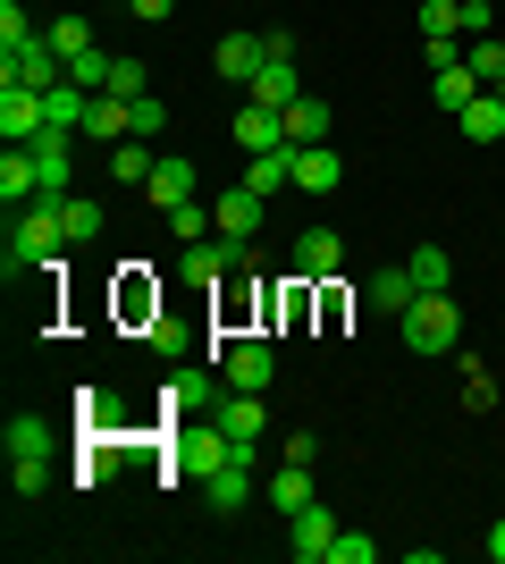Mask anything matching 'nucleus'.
I'll return each instance as SVG.
<instances>
[{"label":"nucleus","mask_w":505,"mask_h":564,"mask_svg":"<svg viewBox=\"0 0 505 564\" xmlns=\"http://www.w3.org/2000/svg\"><path fill=\"white\" fill-rule=\"evenodd\" d=\"M59 253H68L59 203H25V212L9 219V279H18V270H59Z\"/></svg>","instance_id":"1"},{"label":"nucleus","mask_w":505,"mask_h":564,"mask_svg":"<svg viewBox=\"0 0 505 564\" xmlns=\"http://www.w3.org/2000/svg\"><path fill=\"white\" fill-rule=\"evenodd\" d=\"M396 337H405L413 354H455L463 346V304L438 286V295H413L405 312H396Z\"/></svg>","instance_id":"2"},{"label":"nucleus","mask_w":505,"mask_h":564,"mask_svg":"<svg viewBox=\"0 0 505 564\" xmlns=\"http://www.w3.org/2000/svg\"><path fill=\"white\" fill-rule=\"evenodd\" d=\"M244 101H262V110L304 101V76H295V34H262V76L244 85Z\"/></svg>","instance_id":"3"},{"label":"nucleus","mask_w":505,"mask_h":564,"mask_svg":"<svg viewBox=\"0 0 505 564\" xmlns=\"http://www.w3.org/2000/svg\"><path fill=\"white\" fill-rule=\"evenodd\" d=\"M211 362L228 371V388H253V397H270V379H278V346H270V337H237V346H211Z\"/></svg>","instance_id":"4"},{"label":"nucleus","mask_w":505,"mask_h":564,"mask_svg":"<svg viewBox=\"0 0 505 564\" xmlns=\"http://www.w3.org/2000/svg\"><path fill=\"white\" fill-rule=\"evenodd\" d=\"M0 85H34V94H51V85H68V59L51 51V34H34L25 51H0Z\"/></svg>","instance_id":"5"},{"label":"nucleus","mask_w":505,"mask_h":564,"mask_svg":"<svg viewBox=\"0 0 505 564\" xmlns=\"http://www.w3.org/2000/svg\"><path fill=\"white\" fill-rule=\"evenodd\" d=\"M186 279L219 286L228 270H253V236H202V245H186V261H177Z\"/></svg>","instance_id":"6"},{"label":"nucleus","mask_w":505,"mask_h":564,"mask_svg":"<svg viewBox=\"0 0 505 564\" xmlns=\"http://www.w3.org/2000/svg\"><path fill=\"white\" fill-rule=\"evenodd\" d=\"M337 531H345V522H337L329 506H320V497H312L304 514H287V556H295V564H329Z\"/></svg>","instance_id":"7"},{"label":"nucleus","mask_w":505,"mask_h":564,"mask_svg":"<svg viewBox=\"0 0 505 564\" xmlns=\"http://www.w3.org/2000/svg\"><path fill=\"white\" fill-rule=\"evenodd\" d=\"M287 261H295V279H304V286H320V279H337V270H345V236H337V228H304Z\"/></svg>","instance_id":"8"},{"label":"nucleus","mask_w":505,"mask_h":564,"mask_svg":"<svg viewBox=\"0 0 505 564\" xmlns=\"http://www.w3.org/2000/svg\"><path fill=\"white\" fill-rule=\"evenodd\" d=\"M0 135H9V143H43L51 135L43 94H34V85H0Z\"/></svg>","instance_id":"9"},{"label":"nucleus","mask_w":505,"mask_h":564,"mask_svg":"<svg viewBox=\"0 0 505 564\" xmlns=\"http://www.w3.org/2000/svg\"><path fill=\"white\" fill-rule=\"evenodd\" d=\"M228 143H237V152H278V143H287V110H262V101H244L237 127H228Z\"/></svg>","instance_id":"10"},{"label":"nucleus","mask_w":505,"mask_h":564,"mask_svg":"<svg viewBox=\"0 0 505 564\" xmlns=\"http://www.w3.org/2000/svg\"><path fill=\"white\" fill-rule=\"evenodd\" d=\"M219 430H228V438H253V447H262V430H270V404L253 397V388H228V397H219V413H211Z\"/></svg>","instance_id":"11"},{"label":"nucleus","mask_w":505,"mask_h":564,"mask_svg":"<svg viewBox=\"0 0 505 564\" xmlns=\"http://www.w3.org/2000/svg\"><path fill=\"white\" fill-rule=\"evenodd\" d=\"M337 186H345L337 143H304V152H295V194H337Z\"/></svg>","instance_id":"12"},{"label":"nucleus","mask_w":505,"mask_h":564,"mask_svg":"<svg viewBox=\"0 0 505 564\" xmlns=\"http://www.w3.org/2000/svg\"><path fill=\"white\" fill-rule=\"evenodd\" d=\"M0 203H43V169H34V152H25V143H9V152H0Z\"/></svg>","instance_id":"13"},{"label":"nucleus","mask_w":505,"mask_h":564,"mask_svg":"<svg viewBox=\"0 0 505 564\" xmlns=\"http://www.w3.org/2000/svg\"><path fill=\"white\" fill-rule=\"evenodd\" d=\"M144 203H152V212H177V203H194V161H177V152H161V169H152Z\"/></svg>","instance_id":"14"},{"label":"nucleus","mask_w":505,"mask_h":564,"mask_svg":"<svg viewBox=\"0 0 505 564\" xmlns=\"http://www.w3.org/2000/svg\"><path fill=\"white\" fill-rule=\"evenodd\" d=\"M211 68L228 76V85H253V76H262V34H219Z\"/></svg>","instance_id":"15"},{"label":"nucleus","mask_w":505,"mask_h":564,"mask_svg":"<svg viewBox=\"0 0 505 564\" xmlns=\"http://www.w3.org/2000/svg\"><path fill=\"white\" fill-rule=\"evenodd\" d=\"M413 295H421V286H413V270H405V261H396V270H371V279H362V304H371V312H387V321H396V312H405Z\"/></svg>","instance_id":"16"},{"label":"nucleus","mask_w":505,"mask_h":564,"mask_svg":"<svg viewBox=\"0 0 505 564\" xmlns=\"http://www.w3.org/2000/svg\"><path fill=\"white\" fill-rule=\"evenodd\" d=\"M244 186L262 194V203H278V194L295 186V143H278V152H253V169H244Z\"/></svg>","instance_id":"17"},{"label":"nucleus","mask_w":505,"mask_h":564,"mask_svg":"<svg viewBox=\"0 0 505 564\" xmlns=\"http://www.w3.org/2000/svg\"><path fill=\"white\" fill-rule=\"evenodd\" d=\"M202 497H211L219 514H244V506H253V464H219V471H202Z\"/></svg>","instance_id":"18"},{"label":"nucleus","mask_w":505,"mask_h":564,"mask_svg":"<svg viewBox=\"0 0 505 564\" xmlns=\"http://www.w3.org/2000/svg\"><path fill=\"white\" fill-rule=\"evenodd\" d=\"M51 438H59V430H51L43 413H9V430H0V455H9V464H18V455H51Z\"/></svg>","instance_id":"19"},{"label":"nucleus","mask_w":505,"mask_h":564,"mask_svg":"<svg viewBox=\"0 0 505 564\" xmlns=\"http://www.w3.org/2000/svg\"><path fill=\"white\" fill-rule=\"evenodd\" d=\"M152 169H161V152H152V143H135V135H127V143H110V177H119V186H135V194H144V186H152Z\"/></svg>","instance_id":"20"},{"label":"nucleus","mask_w":505,"mask_h":564,"mask_svg":"<svg viewBox=\"0 0 505 564\" xmlns=\"http://www.w3.org/2000/svg\"><path fill=\"white\" fill-rule=\"evenodd\" d=\"M211 212H219V236H253V228H262V194H253V186H228Z\"/></svg>","instance_id":"21"},{"label":"nucleus","mask_w":505,"mask_h":564,"mask_svg":"<svg viewBox=\"0 0 505 564\" xmlns=\"http://www.w3.org/2000/svg\"><path fill=\"white\" fill-rule=\"evenodd\" d=\"M85 110H94V94H85V85H51V94H43L51 135H76V127H85Z\"/></svg>","instance_id":"22"},{"label":"nucleus","mask_w":505,"mask_h":564,"mask_svg":"<svg viewBox=\"0 0 505 564\" xmlns=\"http://www.w3.org/2000/svg\"><path fill=\"white\" fill-rule=\"evenodd\" d=\"M472 94H488L481 76H472V59H463V68H438V76H430V101H438L447 118H463V101H472Z\"/></svg>","instance_id":"23"},{"label":"nucleus","mask_w":505,"mask_h":564,"mask_svg":"<svg viewBox=\"0 0 505 564\" xmlns=\"http://www.w3.org/2000/svg\"><path fill=\"white\" fill-rule=\"evenodd\" d=\"M219 379H228L219 362H211V371H186L177 388H168V404H177V413H219Z\"/></svg>","instance_id":"24"},{"label":"nucleus","mask_w":505,"mask_h":564,"mask_svg":"<svg viewBox=\"0 0 505 564\" xmlns=\"http://www.w3.org/2000/svg\"><path fill=\"white\" fill-rule=\"evenodd\" d=\"M262 497L278 506V514H304V506H312V471H304V464L270 471V480H262Z\"/></svg>","instance_id":"25"},{"label":"nucleus","mask_w":505,"mask_h":564,"mask_svg":"<svg viewBox=\"0 0 505 564\" xmlns=\"http://www.w3.org/2000/svg\"><path fill=\"white\" fill-rule=\"evenodd\" d=\"M287 143L295 152H304V143H329V101H312V94L287 101Z\"/></svg>","instance_id":"26"},{"label":"nucleus","mask_w":505,"mask_h":564,"mask_svg":"<svg viewBox=\"0 0 505 564\" xmlns=\"http://www.w3.org/2000/svg\"><path fill=\"white\" fill-rule=\"evenodd\" d=\"M455 127H463L472 143H497V135H505V101H497V94H472V101H463V118H455Z\"/></svg>","instance_id":"27"},{"label":"nucleus","mask_w":505,"mask_h":564,"mask_svg":"<svg viewBox=\"0 0 505 564\" xmlns=\"http://www.w3.org/2000/svg\"><path fill=\"white\" fill-rule=\"evenodd\" d=\"M127 110H135V101L94 94V110H85V135H94V143H127Z\"/></svg>","instance_id":"28"},{"label":"nucleus","mask_w":505,"mask_h":564,"mask_svg":"<svg viewBox=\"0 0 505 564\" xmlns=\"http://www.w3.org/2000/svg\"><path fill=\"white\" fill-rule=\"evenodd\" d=\"M59 219H68V245H94V236L110 228V212H101V203H85V194H59Z\"/></svg>","instance_id":"29"},{"label":"nucleus","mask_w":505,"mask_h":564,"mask_svg":"<svg viewBox=\"0 0 505 564\" xmlns=\"http://www.w3.org/2000/svg\"><path fill=\"white\" fill-rule=\"evenodd\" d=\"M168 219V236H177V245H202V236H219V212L211 203H177V212H161Z\"/></svg>","instance_id":"30"},{"label":"nucleus","mask_w":505,"mask_h":564,"mask_svg":"<svg viewBox=\"0 0 505 564\" xmlns=\"http://www.w3.org/2000/svg\"><path fill=\"white\" fill-rule=\"evenodd\" d=\"M405 270H413V286H421V295H438V286H455V261H447V245H421V253H413Z\"/></svg>","instance_id":"31"},{"label":"nucleus","mask_w":505,"mask_h":564,"mask_svg":"<svg viewBox=\"0 0 505 564\" xmlns=\"http://www.w3.org/2000/svg\"><path fill=\"white\" fill-rule=\"evenodd\" d=\"M110 51H85V59H68V85H85V94H110Z\"/></svg>","instance_id":"32"},{"label":"nucleus","mask_w":505,"mask_h":564,"mask_svg":"<svg viewBox=\"0 0 505 564\" xmlns=\"http://www.w3.org/2000/svg\"><path fill=\"white\" fill-rule=\"evenodd\" d=\"M51 51H59V59H85V51H94V18H59L51 25Z\"/></svg>","instance_id":"33"},{"label":"nucleus","mask_w":505,"mask_h":564,"mask_svg":"<svg viewBox=\"0 0 505 564\" xmlns=\"http://www.w3.org/2000/svg\"><path fill=\"white\" fill-rule=\"evenodd\" d=\"M9 489H18V497H43L51 489V455H18V464H9Z\"/></svg>","instance_id":"34"},{"label":"nucleus","mask_w":505,"mask_h":564,"mask_svg":"<svg viewBox=\"0 0 505 564\" xmlns=\"http://www.w3.org/2000/svg\"><path fill=\"white\" fill-rule=\"evenodd\" d=\"M463 59H472V76H481V85H497V76H505V43H497V34L463 43Z\"/></svg>","instance_id":"35"},{"label":"nucleus","mask_w":505,"mask_h":564,"mask_svg":"<svg viewBox=\"0 0 505 564\" xmlns=\"http://www.w3.org/2000/svg\"><path fill=\"white\" fill-rule=\"evenodd\" d=\"M34 43V18H25V0H0V51H25Z\"/></svg>","instance_id":"36"},{"label":"nucleus","mask_w":505,"mask_h":564,"mask_svg":"<svg viewBox=\"0 0 505 564\" xmlns=\"http://www.w3.org/2000/svg\"><path fill=\"white\" fill-rule=\"evenodd\" d=\"M161 127H168L161 94H144V101H135V110H127V135H135V143H144V135H161Z\"/></svg>","instance_id":"37"},{"label":"nucleus","mask_w":505,"mask_h":564,"mask_svg":"<svg viewBox=\"0 0 505 564\" xmlns=\"http://www.w3.org/2000/svg\"><path fill=\"white\" fill-rule=\"evenodd\" d=\"M110 94L119 101H144L152 85H144V59H119V68H110Z\"/></svg>","instance_id":"38"},{"label":"nucleus","mask_w":505,"mask_h":564,"mask_svg":"<svg viewBox=\"0 0 505 564\" xmlns=\"http://www.w3.org/2000/svg\"><path fill=\"white\" fill-rule=\"evenodd\" d=\"M421 59H430V76H438V68H463V34H430V43H421Z\"/></svg>","instance_id":"39"},{"label":"nucleus","mask_w":505,"mask_h":564,"mask_svg":"<svg viewBox=\"0 0 505 564\" xmlns=\"http://www.w3.org/2000/svg\"><path fill=\"white\" fill-rule=\"evenodd\" d=\"M380 556V540H362V531H337V547H329V564H371Z\"/></svg>","instance_id":"40"},{"label":"nucleus","mask_w":505,"mask_h":564,"mask_svg":"<svg viewBox=\"0 0 505 564\" xmlns=\"http://www.w3.org/2000/svg\"><path fill=\"white\" fill-rule=\"evenodd\" d=\"M463 404H472V413H488V404H497V388H488L481 362H463Z\"/></svg>","instance_id":"41"},{"label":"nucleus","mask_w":505,"mask_h":564,"mask_svg":"<svg viewBox=\"0 0 505 564\" xmlns=\"http://www.w3.org/2000/svg\"><path fill=\"white\" fill-rule=\"evenodd\" d=\"M430 34H455V0H421V43Z\"/></svg>","instance_id":"42"},{"label":"nucleus","mask_w":505,"mask_h":564,"mask_svg":"<svg viewBox=\"0 0 505 564\" xmlns=\"http://www.w3.org/2000/svg\"><path fill=\"white\" fill-rule=\"evenodd\" d=\"M152 346H161V354H186V329H177V321H161V312H152Z\"/></svg>","instance_id":"43"},{"label":"nucleus","mask_w":505,"mask_h":564,"mask_svg":"<svg viewBox=\"0 0 505 564\" xmlns=\"http://www.w3.org/2000/svg\"><path fill=\"white\" fill-rule=\"evenodd\" d=\"M127 9H135V18H144V25H161L168 9H177V0H127Z\"/></svg>","instance_id":"44"},{"label":"nucleus","mask_w":505,"mask_h":564,"mask_svg":"<svg viewBox=\"0 0 505 564\" xmlns=\"http://www.w3.org/2000/svg\"><path fill=\"white\" fill-rule=\"evenodd\" d=\"M488 556H497V564H505V514H497V522H488Z\"/></svg>","instance_id":"45"},{"label":"nucleus","mask_w":505,"mask_h":564,"mask_svg":"<svg viewBox=\"0 0 505 564\" xmlns=\"http://www.w3.org/2000/svg\"><path fill=\"white\" fill-rule=\"evenodd\" d=\"M488 94H497V101H505V76H497V85H488Z\"/></svg>","instance_id":"46"}]
</instances>
